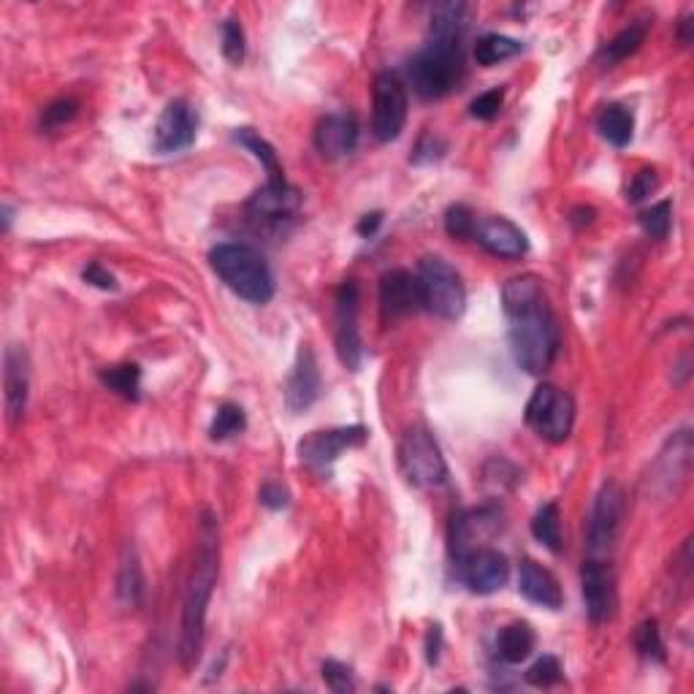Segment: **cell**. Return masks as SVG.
<instances>
[{
	"label": "cell",
	"mask_w": 694,
	"mask_h": 694,
	"mask_svg": "<svg viewBox=\"0 0 694 694\" xmlns=\"http://www.w3.org/2000/svg\"><path fill=\"white\" fill-rule=\"evenodd\" d=\"M502 307L510 323L507 339L516 364L529 375L548 372L559 356L562 334L540 280L532 274L507 280L502 288Z\"/></svg>",
	"instance_id": "6da1fadb"
},
{
	"label": "cell",
	"mask_w": 694,
	"mask_h": 694,
	"mask_svg": "<svg viewBox=\"0 0 694 694\" xmlns=\"http://www.w3.org/2000/svg\"><path fill=\"white\" fill-rule=\"evenodd\" d=\"M220 573V526L212 510L201 513L196 537V556L190 573L185 608H182V635H179V665L193 667L201 657L204 646V627H207V608L215 591Z\"/></svg>",
	"instance_id": "7a4b0ae2"
},
{
	"label": "cell",
	"mask_w": 694,
	"mask_h": 694,
	"mask_svg": "<svg viewBox=\"0 0 694 694\" xmlns=\"http://www.w3.org/2000/svg\"><path fill=\"white\" fill-rule=\"evenodd\" d=\"M209 263L220 280L250 304H266L274 296V274L263 255L250 244H217Z\"/></svg>",
	"instance_id": "3957f363"
},
{
	"label": "cell",
	"mask_w": 694,
	"mask_h": 694,
	"mask_svg": "<svg viewBox=\"0 0 694 694\" xmlns=\"http://www.w3.org/2000/svg\"><path fill=\"white\" fill-rule=\"evenodd\" d=\"M461 71H464L461 41L429 36L426 47L410 60L407 79L423 101H437L459 85Z\"/></svg>",
	"instance_id": "277c9868"
},
{
	"label": "cell",
	"mask_w": 694,
	"mask_h": 694,
	"mask_svg": "<svg viewBox=\"0 0 694 694\" xmlns=\"http://www.w3.org/2000/svg\"><path fill=\"white\" fill-rule=\"evenodd\" d=\"M418 285H421L423 310L434 312L437 318L459 320L467 310V288L459 272L440 255H426L418 266Z\"/></svg>",
	"instance_id": "5b68a950"
},
{
	"label": "cell",
	"mask_w": 694,
	"mask_h": 694,
	"mask_svg": "<svg viewBox=\"0 0 694 694\" xmlns=\"http://www.w3.org/2000/svg\"><path fill=\"white\" fill-rule=\"evenodd\" d=\"M399 469L415 488H440L448 483V464L434 434L423 426L407 429L399 442Z\"/></svg>",
	"instance_id": "8992f818"
},
{
	"label": "cell",
	"mask_w": 694,
	"mask_h": 694,
	"mask_svg": "<svg viewBox=\"0 0 694 694\" xmlns=\"http://www.w3.org/2000/svg\"><path fill=\"white\" fill-rule=\"evenodd\" d=\"M524 418L543 440L564 442L573 434L575 426L573 396L551 383L537 385L532 399L526 402Z\"/></svg>",
	"instance_id": "52a82bcc"
},
{
	"label": "cell",
	"mask_w": 694,
	"mask_h": 694,
	"mask_svg": "<svg viewBox=\"0 0 694 694\" xmlns=\"http://www.w3.org/2000/svg\"><path fill=\"white\" fill-rule=\"evenodd\" d=\"M624 507H627L624 488L616 480H605L591 507L589 532H586L589 559H605L613 551V545L619 540L621 521H624Z\"/></svg>",
	"instance_id": "ba28073f"
},
{
	"label": "cell",
	"mask_w": 694,
	"mask_h": 694,
	"mask_svg": "<svg viewBox=\"0 0 694 694\" xmlns=\"http://www.w3.org/2000/svg\"><path fill=\"white\" fill-rule=\"evenodd\" d=\"M369 440L364 426H339L326 432H312L299 442V459L320 478H329L331 467L350 448H361Z\"/></svg>",
	"instance_id": "9c48e42d"
},
{
	"label": "cell",
	"mask_w": 694,
	"mask_h": 694,
	"mask_svg": "<svg viewBox=\"0 0 694 694\" xmlns=\"http://www.w3.org/2000/svg\"><path fill=\"white\" fill-rule=\"evenodd\" d=\"M407 90L394 74H377L375 106H372V133L377 141H394L407 125Z\"/></svg>",
	"instance_id": "30bf717a"
},
{
	"label": "cell",
	"mask_w": 694,
	"mask_h": 694,
	"mask_svg": "<svg viewBox=\"0 0 694 694\" xmlns=\"http://www.w3.org/2000/svg\"><path fill=\"white\" fill-rule=\"evenodd\" d=\"M581 591L586 616L591 624H605L616 616L619 594H616V575L605 559H589L581 567Z\"/></svg>",
	"instance_id": "8fae6325"
},
{
	"label": "cell",
	"mask_w": 694,
	"mask_h": 694,
	"mask_svg": "<svg viewBox=\"0 0 694 694\" xmlns=\"http://www.w3.org/2000/svg\"><path fill=\"white\" fill-rule=\"evenodd\" d=\"M502 529V510L497 505L472 507L459 510L451 518V554L453 562L469 554L472 548H480L488 537H494Z\"/></svg>",
	"instance_id": "7c38bea8"
},
{
	"label": "cell",
	"mask_w": 694,
	"mask_h": 694,
	"mask_svg": "<svg viewBox=\"0 0 694 694\" xmlns=\"http://www.w3.org/2000/svg\"><path fill=\"white\" fill-rule=\"evenodd\" d=\"M301 196L285 177L266 179L261 190H255L250 201L244 204L247 215L263 223V226H282L299 215Z\"/></svg>",
	"instance_id": "4fadbf2b"
},
{
	"label": "cell",
	"mask_w": 694,
	"mask_h": 694,
	"mask_svg": "<svg viewBox=\"0 0 694 694\" xmlns=\"http://www.w3.org/2000/svg\"><path fill=\"white\" fill-rule=\"evenodd\" d=\"M456 567H459L461 581L467 583V589L472 594H494L510 578L507 556L494 551V548H488V545L472 548L469 554L456 559Z\"/></svg>",
	"instance_id": "5bb4252c"
},
{
	"label": "cell",
	"mask_w": 694,
	"mask_h": 694,
	"mask_svg": "<svg viewBox=\"0 0 694 694\" xmlns=\"http://www.w3.org/2000/svg\"><path fill=\"white\" fill-rule=\"evenodd\" d=\"M358 301L361 296L356 282H342V288L337 291V356L350 372H358L364 361V342L358 331Z\"/></svg>",
	"instance_id": "9a60e30c"
},
{
	"label": "cell",
	"mask_w": 694,
	"mask_h": 694,
	"mask_svg": "<svg viewBox=\"0 0 694 694\" xmlns=\"http://www.w3.org/2000/svg\"><path fill=\"white\" fill-rule=\"evenodd\" d=\"M198 133V114L188 101H171L155 125V136H152V147L160 155H174V152L188 150L196 141Z\"/></svg>",
	"instance_id": "2e32d148"
},
{
	"label": "cell",
	"mask_w": 694,
	"mask_h": 694,
	"mask_svg": "<svg viewBox=\"0 0 694 694\" xmlns=\"http://www.w3.org/2000/svg\"><path fill=\"white\" fill-rule=\"evenodd\" d=\"M423 310V296L418 277L404 269L385 272L380 277V312L385 320H399Z\"/></svg>",
	"instance_id": "e0dca14e"
},
{
	"label": "cell",
	"mask_w": 694,
	"mask_h": 694,
	"mask_svg": "<svg viewBox=\"0 0 694 694\" xmlns=\"http://www.w3.org/2000/svg\"><path fill=\"white\" fill-rule=\"evenodd\" d=\"M472 239H475L486 253L497 255V258H505V261L524 258L526 250H529L526 234L513 223V220H507V217H486V220H478Z\"/></svg>",
	"instance_id": "ac0fdd59"
},
{
	"label": "cell",
	"mask_w": 694,
	"mask_h": 694,
	"mask_svg": "<svg viewBox=\"0 0 694 694\" xmlns=\"http://www.w3.org/2000/svg\"><path fill=\"white\" fill-rule=\"evenodd\" d=\"M320 369L318 358L312 353L310 345L299 347V356L293 364V372L285 385V404L291 413H304L307 407L318 402L320 396Z\"/></svg>",
	"instance_id": "d6986e66"
},
{
	"label": "cell",
	"mask_w": 694,
	"mask_h": 694,
	"mask_svg": "<svg viewBox=\"0 0 694 694\" xmlns=\"http://www.w3.org/2000/svg\"><path fill=\"white\" fill-rule=\"evenodd\" d=\"M30 388V361L28 353L19 345H11L3 356V391H6V413L9 421L17 423L28 407Z\"/></svg>",
	"instance_id": "ffe728a7"
},
{
	"label": "cell",
	"mask_w": 694,
	"mask_h": 694,
	"mask_svg": "<svg viewBox=\"0 0 694 694\" xmlns=\"http://www.w3.org/2000/svg\"><path fill=\"white\" fill-rule=\"evenodd\" d=\"M358 122L353 114H329L318 122L315 131V147L323 158L339 160L356 150Z\"/></svg>",
	"instance_id": "44dd1931"
},
{
	"label": "cell",
	"mask_w": 694,
	"mask_h": 694,
	"mask_svg": "<svg viewBox=\"0 0 694 694\" xmlns=\"http://www.w3.org/2000/svg\"><path fill=\"white\" fill-rule=\"evenodd\" d=\"M518 591L524 594L526 600L535 602L540 608L559 610L564 605L562 586L556 581V575L551 570H545L543 564L524 559L521 570H518Z\"/></svg>",
	"instance_id": "7402d4cb"
},
{
	"label": "cell",
	"mask_w": 694,
	"mask_h": 694,
	"mask_svg": "<svg viewBox=\"0 0 694 694\" xmlns=\"http://www.w3.org/2000/svg\"><path fill=\"white\" fill-rule=\"evenodd\" d=\"M537 635L535 629L529 627L526 621H513L497 632V654L505 659L507 665H521L532 657L535 651Z\"/></svg>",
	"instance_id": "603a6c76"
},
{
	"label": "cell",
	"mask_w": 694,
	"mask_h": 694,
	"mask_svg": "<svg viewBox=\"0 0 694 694\" xmlns=\"http://www.w3.org/2000/svg\"><path fill=\"white\" fill-rule=\"evenodd\" d=\"M597 131L608 144L613 147H627L632 141V133H635V117L629 112L627 106L621 104H608L597 117Z\"/></svg>",
	"instance_id": "cb8c5ba5"
},
{
	"label": "cell",
	"mask_w": 694,
	"mask_h": 694,
	"mask_svg": "<svg viewBox=\"0 0 694 694\" xmlns=\"http://www.w3.org/2000/svg\"><path fill=\"white\" fill-rule=\"evenodd\" d=\"M643 41H646V25H629V28L616 33V36L610 38L608 44L602 47L600 63L608 68L619 66V63H624L627 57H632L643 47Z\"/></svg>",
	"instance_id": "d4e9b609"
},
{
	"label": "cell",
	"mask_w": 694,
	"mask_h": 694,
	"mask_svg": "<svg viewBox=\"0 0 694 694\" xmlns=\"http://www.w3.org/2000/svg\"><path fill=\"white\" fill-rule=\"evenodd\" d=\"M521 49L524 47H521V41H516V38L502 36V33H486L475 44V60H478V66L491 68L505 63L510 57H516Z\"/></svg>",
	"instance_id": "484cf974"
},
{
	"label": "cell",
	"mask_w": 694,
	"mask_h": 694,
	"mask_svg": "<svg viewBox=\"0 0 694 694\" xmlns=\"http://www.w3.org/2000/svg\"><path fill=\"white\" fill-rule=\"evenodd\" d=\"M234 141L236 144H242L244 150L253 152V158L261 163L263 169H266V179L285 177V174H282V166H280V158H277V152H274V147L269 144V141L263 139L261 133H255L253 128H236Z\"/></svg>",
	"instance_id": "4316f807"
},
{
	"label": "cell",
	"mask_w": 694,
	"mask_h": 694,
	"mask_svg": "<svg viewBox=\"0 0 694 694\" xmlns=\"http://www.w3.org/2000/svg\"><path fill=\"white\" fill-rule=\"evenodd\" d=\"M101 383L128 402H139L141 396V369L136 364H117L101 369Z\"/></svg>",
	"instance_id": "83f0119b"
},
{
	"label": "cell",
	"mask_w": 694,
	"mask_h": 694,
	"mask_svg": "<svg viewBox=\"0 0 694 694\" xmlns=\"http://www.w3.org/2000/svg\"><path fill=\"white\" fill-rule=\"evenodd\" d=\"M532 535L537 543H543L548 551L559 554L562 551V516H559V505L548 502L532 518Z\"/></svg>",
	"instance_id": "f1b7e54d"
},
{
	"label": "cell",
	"mask_w": 694,
	"mask_h": 694,
	"mask_svg": "<svg viewBox=\"0 0 694 694\" xmlns=\"http://www.w3.org/2000/svg\"><path fill=\"white\" fill-rule=\"evenodd\" d=\"M117 594L125 605H139L144 594V575H141L139 556L133 548H125L120 575H117Z\"/></svg>",
	"instance_id": "f546056e"
},
{
	"label": "cell",
	"mask_w": 694,
	"mask_h": 694,
	"mask_svg": "<svg viewBox=\"0 0 694 694\" xmlns=\"http://www.w3.org/2000/svg\"><path fill=\"white\" fill-rule=\"evenodd\" d=\"M244 426H247V418H244L242 407H239V404L226 402L217 407L215 421H212V426H209V437H212L215 442L231 440V437L244 432Z\"/></svg>",
	"instance_id": "4dcf8cb0"
},
{
	"label": "cell",
	"mask_w": 694,
	"mask_h": 694,
	"mask_svg": "<svg viewBox=\"0 0 694 694\" xmlns=\"http://www.w3.org/2000/svg\"><path fill=\"white\" fill-rule=\"evenodd\" d=\"M640 228L646 231V236L657 239V242H665L670 236V228H673V201H659L654 207L643 209L638 215Z\"/></svg>",
	"instance_id": "1f68e13d"
},
{
	"label": "cell",
	"mask_w": 694,
	"mask_h": 694,
	"mask_svg": "<svg viewBox=\"0 0 694 694\" xmlns=\"http://www.w3.org/2000/svg\"><path fill=\"white\" fill-rule=\"evenodd\" d=\"M635 648L638 654L648 662H665V643H662V632L654 619L643 621L635 632Z\"/></svg>",
	"instance_id": "d6a6232c"
},
{
	"label": "cell",
	"mask_w": 694,
	"mask_h": 694,
	"mask_svg": "<svg viewBox=\"0 0 694 694\" xmlns=\"http://www.w3.org/2000/svg\"><path fill=\"white\" fill-rule=\"evenodd\" d=\"M526 684L537 689H551L562 681V665L556 657H540L535 665L526 670Z\"/></svg>",
	"instance_id": "836d02e7"
},
{
	"label": "cell",
	"mask_w": 694,
	"mask_h": 694,
	"mask_svg": "<svg viewBox=\"0 0 694 694\" xmlns=\"http://www.w3.org/2000/svg\"><path fill=\"white\" fill-rule=\"evenodd\" d=\"M320 676H323V681H326V686H329L331 692H337V694L356 692V678H353V670H350L347 665H342V662H337V659H326L323 667H320Z\"/></svg>",
	"instance_id": "e575fe53"
},
{
	"label": "cell",
	"mask_w": 694,
	"mask_h": 694,
	"mask_svg": "<svg viewBox=\"0 0 694 694\" xmlns=\"http://www.w3.org/2000/svg\"><path fill=\"white\" fill-rule=\"evenodd\" d=\"M475 226H478V217L464 204H456L445 212V231L453 236V239H472L475 234Z\"/></svg>",
	"instance_id": "d590c367"
},
{
	"label": "cell",
	"mask_w": 694,
	"mask_h": 694,
	"mask_svg": "<svg viewBox=\"0 0 694 694\" xmlns=\"http://www.w3.org/2000/svg\"><path fill=\"white\" fill-rule=\"evenodd\" d=\"M76 114H79V104H76L74 98H60V101H52V104L44 109V114H41V128H47V131H60V128H66L68 122L74 120Z\"/></svg>",
	"instance_id": "8d00e7d4"
},
{
	"label": "cell",
	"mask_w": 694,
	"mask_h": 694,
	"mask_svg": "<svg viewBox=\"0 0 694 694\" xmlns=\"http://www.w3.org/2000/svg\"><path fill=\"white\" fill-rule=\"evenodd\" d=\"M502 104H505V90H502V87H494V90L478 95V98L469 104V114H472L475 120L488 122L502 112Z\"/></svg>",
	"instance_id": "74e56055"
},
{
	"label": "cell",
	"mask_w": 694,
	"mask_h": 694,
	"mask_svg": "<svg viewBox=\"0 0 694 694\" xmlns=\"http://www.w3.org/2000/svg\"><path fill=\"white\" fill-rule=\"evenodd\" d=\"M223 55L234 66H239L244 60V30L236 19L223 22Z\"/></svg>",
	"instance_id": "f35d334b"
},
{
	"label": "cell",
	"mask_w": 694,
	"mask_h": 694,
	"mask_svg": "<svg viewBox=\"0 0 694 694\" xmlns=\"http://www.w3.org/2000/svg\"><path fill=\"white\" fill-rule=\"evenodd\" d=\"M659 188V177L654 169H643L638 171L635 177H632V182H629L627 188V198L632 201V204H640V201H646L654 190Z\"/></svg>",
	"instance_id": "ab89813d"
},
{
	"label": "cell",
	"mask_w": 694,
	"mask_h": 694,
	"mask_svg": "<svg viewBox=\"0 0 694 694\" xmlns=\"http://www.w3.org/2000/svg\"><path fill=\"white\" fill-rule=\"evenodd\" d=\"M445 150H448V144H445V141L437 139L434 133H423L421 141H418V147H415L413 152V163L415 166L434 163V160H440L442 155H445Z\"/></svg>",
	"instance_id": "60d3db41"
},
{
	"label": "cell",
	"mask_w": 694,
	"mask_h": 694,
	"mask_svg": "<svg viewBox=\"0 0 694 694\" xmlns=\"http://www.w3.org/2000/svg\"><path fill=\"white\" fill-rule=\"evenodd\" d=\"M82 280L93 288H101V291H117V280H114L112 272H106L101 263H87L82 269Z\"/></svg>",
	"instance_id": "b9f144b4"
},
{
	"label": "cell",
	"mask_w": 694,
	"mask_h": 694,
	"mask_svg": "<svg viewBox=\"0 0 694 694\" xmlns=\"http://www.w3.org/2000/svg\"><path fill=\"white\" fill-rule=\"evenodd\" d=\"M258 497H261V505L269 507V510H282V507H288V491H285L280 483H263Z\"/></svg>",
	"instance_id": "7bdbcfd3"
},
{
	"label": "cell",
	"mask_w": 694,
	"mask_h": 694,
	"mask_svg": "<svg viewBox=\"0 0 694 694\" xmlns=\"http://www.w3.org/2000/svg\"><path fill=\"white\" fill-rule=\"evenodd\" d=\"M440 646H442V629L432 627L429 629V638H426V659H429V665H437V662H440Z\"/></svg>",
	"instance_id": "ee69618b"
},
{
	"label": "cell",
	"mask_w": 694,
	"mask_h": 694,
	"mask_svg": "<svg viewBox=\"0 0 694 694\" xmlns=\"http://www.w3.org/2000/svg\"><path fill=\"white\" fill-rule=\"evenodd\" d=\"M380 223H383V212H372V215H364L361 217V223H358V234L364 236V239H369V236L377 234Z\"/></svg>",
	"instance_id": "f6af8a7d"
},
{
	"label": "cell",
	"mask_w": 694,
	"mask_h": 694,
	"mask_svg": "<svg viewBox=\"0 0 694 694\" xmlns=\"http://www.w3.org/2000/svg\"><path fill=\"white\" fill-rule=\"evenodd\" d=\"M591 220H594V209L591 207H578V209H573V212H570V223H573L575 228L589 226Z\"/></svg>",
	"instance_id": "bcb514c9"
},
{
	"label": "cell",
	"mask_w": 694,
	"mask_h": 694,
	"mask_svg": "<svg viewBox=\"0 0 694 694\" xmlns=\"http://www.w3.org/2000/svg\"><path fill=\"white\" fill-rule=\"evenodd\" d=\"M689 28H692V19H684V22H681V44H689V41H692Z\"/></svg>",
	"instance_id": "7dc6e473"
},
{
	"label": "cell",
	"mask_w": 694,
	"mask_h": 694,
	"mask_svg": "<svg viewBox=\"0 0 694 694\" xmlns=\"http://www.w3.org/2000/svg\"><path fill=\"white\" fill-rule=\"evenodd\" d=\"M11 228V207L9 204H3V231H9Z\"/></svg>",
	"instance_id": "c3c4849f"
}]
</instances>
